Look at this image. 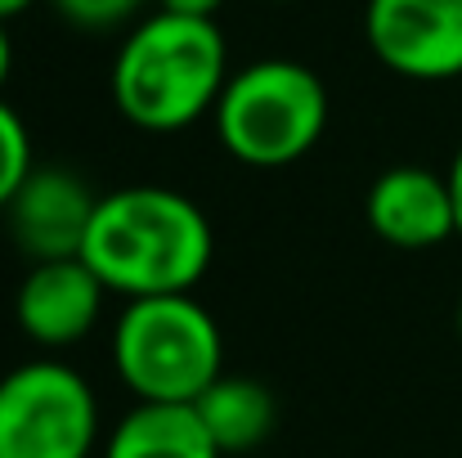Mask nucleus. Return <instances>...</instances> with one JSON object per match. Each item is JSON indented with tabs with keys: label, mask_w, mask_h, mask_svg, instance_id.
Wrapping results in <instances>:
<instances>
[{
	"label": "nucleus",
	"mask_w": 462,
	"mask_h": 458,
	"mask_svg": "<svg viewBox=\"0 0 462 458\" xmlns=\"http://www.w3.org/2000/svg\"><path fill=\"white\" fill-rule=\"evenodd\" d=\"M36 157H32V136L23 126V117L0 99V211L9 207V198L23 189V180L32 175Z\"/></svg>",
	"instance_id": "obj_12"
},
{
	"label": "nucleus",
	"mask_w": 462,
	"mask_h": 458,
	"mask_svg": "<svg viewBox=\"0 0 462 458\" xmlns=\"http://www.w3.org/2000/svg\"><path fill=\"white\" fill-rule=\"evenodd\" d=\"M279 5H288V0H279Z\"/></svg>",
	"instance_id": "obj_19"
},
{
	"label": "nucleus",
	"mask_w": 462,
	"mask_h": 458,
	"mask_svg": "<svg viewBox=\"0 0 462 458\" xmlns=\"http://www.w3.org/2000/svg\"><path fill=\"white\" fill-rule=\"evenodd\" d=\"M211 122L243 166H292L328 131V90L297 59H261L229 77Z\"/></svg>",
	"instance_id": "obj_4"
},
{
	"label": "nucleus",
	"mask_w": 462,
	"mask_h": 458,
	"mask_svg": "<svg viewBox=\"0 0 462 458\" xmlns=\"http://www.w3.org/2000/svg\"><path fill=\"white\" fill-rule=\"evenodd\" d=\"M193 409H198L207 436L216 441V450L225 458L256 450L261 441H270V432L279 423V409H274L270 387L256 382V378H243V373L216 378Z\"/></svg>",
	"instance_id": "obj_10"
},
{
	"label": "nucleus",
	"mask_w": 462,
	"mask_h": 458,
	"mask_svg": "<svg viewBox=\"0 0 462 458\" xmlns=\"http://www.w3.org/2000/svg\"><path fill=\"white\" fill-rule=\"evenodd\" d=\"M104 458H225L193 405H135L108 436Z\"/></svg>",
	"instance_id": "obj_11"
},
{
	"label": "nucleus",
	"mask_w": 462,
	"mask_h": 458,
	"mask_svg": "<svg viewBox=\"0 0 462 458\" xmlns=\"http://www.w3.org/2000/svg\"><path fill=\"white\" fill-rule=\"evenodd\" d=\"M229 77V45L216 18L157 9L126 32L113 59V104L131 126L171 136L211 117Z\"/></svg>",
	"instance_id": "obj_2"
},
{
	"label": "nucleus",
	"mask_w": 462,
	"mask_h": 458,
	"mask_svg": "<svg viewBox=\"0 0 462 458\" xmlns=\"http://www.w3.org/2000/svg\"><path fill=\"white\" fill-rule=\"evenodd\" d=\"M445 180H449V193H454V220H458V238H462V145L454 153V162H449V171H445Z\"/></svg>",
	"instance_id": "obj_15"
},
{
	"label": "nucleus",
	"mask_w": 462,
	"mask_h": 458,
	"mask_svg": "<svg viewBox=\"0 0 462 458\" xmlns=\"http://www.w3.org/2000/svg\"><path fill=\"white\" fill-rule=\"evenodd\" d=\"M216 234L207 211L166 184H126L99 198L81 261L126 302L180 297L211 270Z\"/></svg>",
	"instance_id": "obj_1"
},
{
	"label": "nucleus",
	"mask_w": 462,
	"mask_h": 458,
	"mask_svg": "<svg viewBox=\"0 0 462 458\" xmlns=\"http://www.w3.org/2000/svg\"><path fill=\"white\" fill-rule=\"evenodd\" d=\"M9 72H14V41H9V27L0 23V90H5Z\"/></svg>",
	"instance_id": "obj_16"
},
{
	"label": "nucleus",
	"mask_w": 462,
	"mask_h": 458,
	"mask_svg": "<svg viewBox=\"0 0 462 458\" xmlns=\"http://www.w3.org/2000/svg\"><path fill=\"white\" fill-rule=\"evenodd\" d=\"M54 9H59L72 27L104 32V27H117V23L135 18V14L144 9V0H54Z\"/></svg>",
	"instance_id": "obj_13"
},
{
	"label": "nucleus",
	"mask_w": 462,
	"mask_h": 458,
	"mask_svg": "<svg viewBox=\"0 0 462 458\" xmlns=\"http://www.w3.org/2000/svg\"><path fill=\"white\" fill-rule=\"evenodd\" d=\"M220 5H225V0H157V9H166V14H184V18H216Z\"/></svg>",
	"instance_id": "obj_14"
},
{
	"label": "nucleus",
	"mask_w": 462,
	"mask_h": 458,
	"mask_svg": "<svg viewBox=\"0 0 462 458\" xmlns=\"http://www.w3.org/2000/svg\"><path fill=\"white\" fill-rule=\"evenodd\" d=\"M104 297H108V288L81 257L45 261L23 275L18 297H14V319H18L23 337L36 341L41 351H68L81 337H90V328L104 314Z\"/></svg>",
	"instance_id": "obj_9"
},
{
	"label": "nucleus",
	"mask_w": 462,
	"mask_h": 458,
	"mask_svg": "<svg viewBox=\"0 0 462 458\" xmlns=\"http://www.w3.org/2000/svg\"><path fill=\"white\" fill-rule=\"evenodd\" d=\"M364 36L395 77H462V0H368Z\"/></svg>",
	"instance_id": "obj_6"
},
{
	"label": "nucleus",
	"mask_w": 462,
	"mask_h": 458,
	"mask_svg": "<svg viewBox=\"0 0 462 458\" xmlns=\"http://www.w3.org/2000/svg\"><path fill=\"white\" fill-rule=\"evenodd\" d=\"M368 229L400 248V252H427L449 238H458L454 220V193L449 180L431 166H391L368 184L364 198Z\"/></svg>",
	"instance_id": "obj_8"
},
{
	"label": "nucleus",
	"mask_w": 462,
	"mask_h": 458,
	"mask_svg": "<svg viewBox=\"0 0 462 458\" xmlns=\"http://www.w3.org/2000/svg\"><path fill=\"white\" fill-rule=\"evenodd\" d=\"M36 0H0V23H9V18H18V14H27Z\"/></svg>",
	"instance_id": "obj_17"
},
{
	"label": "nucleus",
	"mask_w": 462,
	"mask_h": 458,
	"mask_svg": "<svg viewBox=\"0 0 462 458\" xmlns=\"http://www.w3.org/2000/svg\"><path fill=\"white\" fill-rule=\"evenodd\" d=\"M113 369L135 405H198L225 378V337L193 293L126 302L113 328Z\"/></svg>",
	"instance_id": "obj_3"
},
{
	"label": "nucleus",
	"mask_w": 462,
	"mask_h": 458,
	"mask_svg": "<svg viewBox=\"0 0 462 458\" xmlns=\"http://www.w3.org/2000/svg\"><path fill=\"white\" fill-rule=\"evenodd\" d=\"M458 337H462V302H458Z\"/></svg>",
	"instance_id": "obj_18"
},
{
	"label": "nucleus",
	"mask_w": 462,
	"mask_h": 458,
	"mask_svg": "<svg viewBox=\"0 0 462 458\" xmlns=\"http://www.w3.org/2000/svg\"><path fill=\"white\" fill-rule=\"evenodd\" d=\"M95 387L63 360H27L0 378V458H90Z\"/></svg>",
	"instance_id": "obj_5"
},
{
	"label": "nucleus",
	"mask_w": 462,
	"mask_h": 458,
	"mask_svg": "<svg viewBox=\"0 0 462 458\" xmlns=\"http://www.w3.org/2000/svg\"><path fill=\"white\" fill-rule=\"evenodd\" d=\"M99 211V193L68 166H32L23 189L9 198L5 220L9 238L32 266L45 261H77L86 252L90 225Z\"/></svg>",
	"instance_id": "obj_7"
}]
</instances>
